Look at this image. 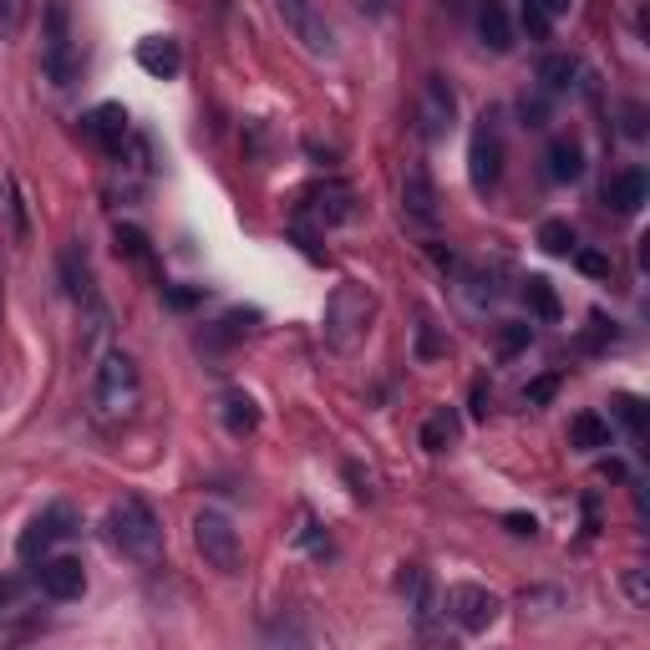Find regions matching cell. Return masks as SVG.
Returning <instances> with one entry per match:
<instances>
[{
    "mask_svg": "<svg viewBox=\"0 0 650 650\" xmlns=\"http://www.w3.org/2000/svg\"><path fill=\"white\" fill-rule=\"evenodd\" d=\"M77 529H82V518H77L72 504H47V508H41V514L21 529V539H16V555L37 565V559H47L57 544L72 539Z\"/></svg>",
    "mask_w": 650,
    "mask_h": 650,
    "instance_id": "cell-5",
    "label": "cell"
},
{
    "mask_svg": "<svg viewBox=\"0 0 650 650\" xmlns=\"http://www.w3.org/2000/svg\"><path fill=\"white\" fill-rule=\"evenodd\" d=\"M468 179L478 193H494L498 179H504V133H498V118L483 112L478 128H473V143H468Z\"/></svg>",
    "mask_w": 650,
    "mask_h": 650,
    "instance_id": "cell-7",
    "label": "cell"
},
{
    "mask_svg": "<svg viewBox=\"0 0 650 650\" xmlns=\"http://www.w3.org/2000/svg\"><path fill=\"white\" fill-rule=\"evenodd\" d=\"M539 244H544L549 254H559V260H569V254L579 250L575 230H569L565 219H544V224H539Z\"/></svg>",
    "mask_w": 650,
    "mask_h": 650,
    "instance_id": "cell-27",
    "label": "cell"
},
{
    "mask_svg": "<svg viewBox=\"0 0 650 650\" xmlns=\"http://www.w3.org/2000/svg\"><path fill=\"white\" fill-rule=\"evenodd\" d=\"M219 422H224L230 437H254L260 433V402L250 392H224L219 397Z\"/></svg>",
    "mask_w": 650,
    "mask_h": 650,
    "instance_id": "cell-17",
    "label": "cell"
},
{
    "mask_svg": "<svg viewBox=\"0 0 650 650\" xmlns=\"http://www.w3.org/2000/svg\"><path fill=\"white\" fill-rule=\"evenodd\" d=\"M280 21L295 31V41H301L305 51H315V57H331L336 51V31H331V21H325V11L315 6V0H275Z\"/></svg>",
    "mask_w": 650,
    "mask_h": 650,
    "instance_id": "cell-9",
    "label": "cell"
},
{
    "mask_svg": "<svg viewBox=\"0 0 650 650\" xmlns=\"http://www.w3.org/2000/svg\"><path fill=\"white\" fill-rule=\"evenodd\" d=\"M555 386H559V376H539V382L524 392V402H529V407H544V402L555 397Z\"/></svg>",
    "mask_w": 650,
    "mask_h": 650,
    "instance_id": "cell-33",
    "label": "cell"
},
{
    "mask_svg": "<svg viewBox=\"0 0 650 650\" xmlns=\"http://www.w3.org/2000/svg\"><path fill=\"white\" fill-rule=\"evenodd\" d=\"M443 341H437V331H433V325H422V336H417V356H422V362H433V356H443Z\"/></svg>",
    "mask_w": 650,
    "mask_h": 650,
    "instance_id": "cell-35",
    "label": "cell"
},
{
    "mask_svg": "<svg viewBox=\"0 0 650 650\" xmlns=\"http://www.w3.org/2000/svg\"><path fill=\"white\" fill-rule=\"evenodd\" d=\"M163 301H169L173 311H193V305L204 301V285H193V290H183V285H163Z\"/></svg>",
    "mask_w": 650,
    "mask_h": 650,
    "instance_id": "cell-32",
    "label": "cell"
},
{
    "mask_svg": "<svg viewBox=\"0 0 650 650\" xmlns=\"http://www.w3.org/2000/svg\"><path fill=\"white\" fill-rule=\"evenodd\" d=\"M544 163H549V179L555 183H579L585 179V148H579L575 138H555L549 153H544Z\"/></svg>",
    "mask_w": 650,
    "mask_h": 650,
    "instance_id": "cell-19",
    "label": "cell"
},
{
    "mask_svg": "<svg viewBox=\"0 0 650 650\" xmlns=\"http://www.w3.org/2000/svg\"><path fill=\"white\" fill-rule=\"evenodd\" d=\"M504 524H508V534H518V539H534V534H539V524H534L529 514H508Z\"/></svg>",
    "mask_w": 650,
    "mask_h": 650,
    "instance_id": "cell-37",
    "label": "cell"
},
{
    "mask_svg": "<svg viewBox=\"0 0 650 650\" xmlns=\"http://www.w3.org/2000/svg\"><path fill=\"white\" fill-rule=\"evenodd\" d=\"M615 407H620V417H626L630 433H640V427H646V412H640L636 397H615Z\"/></svg>",
    "mask_w": 650,
    "mask_h": 650,
    "instance_id": "cell-34",
    "label": "cell"
},
{
    "mask_svg": "<svg viewBox=\"0 0 650 650\" xmlns=\"http://www.w3.org/2000/svg\"><path fill=\"white\" fill-rule=\"evenodd\" d=\"M610 422L600 417V412H579L575 422H569V447H579V453H600V447H610Z\"/></svg>",
    "mask_w": 650,
    "mask_h": 650,
    "instance_id": "cell-21",
    "label": "cell"
},
{
    "mask_svg": "<svg viewBox=\"0 0 650 650\" xmlns=\"http://www.w3.org/2000/svg\"><path fill=\"white\" fill-rule=\"evenodd\" d=\"M41 72L51 87H72L77 82V47H72V21L67 6L51 0L47 6V47H41Z\"/></svg>",
    "mask_w": 650,
    "mask_h": 650,
    "instance_id": "cell-6",
    "label": "cell"
},
{
    "mask_svg": "<svg viewBox=\"0 0 650 650\" xmlns=\"http://www.w3.org/2000/svg\"><path fill=\"white\" fill-rule=\"evenodd\" d=\"M575 265L595 280H610V254H600V250H575Z\"/></svg>",
    "mask_w": 650,
    "mask_h": 650,
    "instance_id": "cell-31",
    "label": "cell"
},
{
    "mask_svg": "<svg viewBox=\"0 0 650 650\" xmlns=\"http://www.w3.org/2000/svg\"><path fill=\"white\" fill-rule=\"evenodd\" d=\"M193 549L204 555L209 569L219 575H244V544H240V529L230 524V514H219V508H204V514L193 518Z\"/></svg>",
    "mask_w": 650,
    "mask_h": 650,
    "instance_id": "cell-4",
    "label": "cell"
},
{
    "mask_svg": "<svg viewBox=\"0 0 650 650\" xmlns=\"http://www.w3.org/2000/svg\"><path fill=\"white\" fill-rule=\"evenodd\" d=\"M478 37L488 51H514V21L504 0H478Z\"/></svg>",
    "mask_w": 650,
    "mask_h": 650,
    "instance_id": "cell-18",
    "label": "cell"
},
{
    "mask_svg": "<svg viewBox=\"0 0 650 650\" xmlns=\"http://www.w3.org/2000/svg\"><path fill=\"white\" fill-rule=\"evenodd\" d=\"M524 305H529V315H539L544 325H555L559 315H565V301H559V290L549 285L544 275H529V280H524Z\"/></svg>",
    "mask_w": 650,
    "mask_h": 650,
    "instance_id": "cell-22",
    "label": "cell"
},
{
    "mask_svg": "<svg viewBox=\"0 0 650 650\" xmlns=\"http://www.w3.org/2000/svg\"><path fill=\"white\" fill-rule=\"evenodd\" d=\"M133 57L148 77H158V82H173V77L183 72V41L179 37H148V41H138Z\"/></svg>",
    "mask_w": 650,
    "mask_h": 650,
    "instance_id": "cell-15",
    "label": "cell"
},
{
    "mask_svg": "<svg viewBox=\"0 0 650 650\" xmlns=\"http://www.w3.org/2000/svg\"><path fill=\"white\" fill-rule=\"evenodd\" d=\"M6 219H11L16 240H31V214H26V193H21V179H16V173H6Z\"/></svg>",
    "mask_w": 650,
    "mask_h": 650,
    "instance_id": "cell-26",
    "label": "cell"
},
{
    "mask_svg": "<svg viewBox=\"0 0 650 650\" xmlns=\"http://www.w3.org/2000/svg\"><path fill=\"white\" fill-rule=\"evenodd\" d=\"M402 214H407L412 224H422V230H433L437 214H443V209H437V183L422 163H407V173H402Z\"/></svg>",
    "mask_w": 650,
    "mask_h": 650,
    "instance_id": "cell-12",
    "label": "cell"
},
{
    "mask_svg": "<svg viewBox=\"0 0 650 650\" xmlns=\"http://www.w3.org/2000/svg\"><path fill=\"white\" fill-rule=\"evenodd\" d=\"M372 315H376V295L362 285V280H341L331 290V301H325V321H321V336L331 351L351 356V351L366 341L372 331Z\"/></svg>",
    "mask_w": 650,
    "mask_h": 650,
    "instance_id": "cell-1",
    "label": "cell"
},
{
    "mask_svg": "<svg viewBox=\"0 0 650 650\" xmlns=\"http://www.w3.org/2000/svg\"><path fill=\"white\" fill-rule=\"evenodd\" d=\"M82 133L92 138L102 153H122V143H128V108H122V102H102V108H92L82 118Z\"/></svg>",
    "mask_w": 650,
    "mask_h": 650,
    "instance_id": "cell-13",
    "label": "cell"
},
{
    "mask_svg": "<svg viewBox=\"0 0 650 650\" xmlns=\"http://www.w3.org/2000/svg\"><path fill=\"white\" fill-rule=\"evenodd\" d=\"M417 122L427 143H443L453 128H458V92L447 77H427L422 82V102H417Z\"/></svg>",
    "mask_w": 650,
    "mask_h": 650,
    "instance_id": "cell-10",
    "label": "cell"
},
{
    "mask_svg": "<svg viewBox=\"0 0 650 650\" xmlns=\"http://www.w3.org/2000/svg\"><path fill=\"white\" fill-rule=\"evenodd\" d=\"M447 620L463 630V636H483V630L494 626L498 615H504V600L494 590H483V585H453L443 600Z\"/></svg>",
    "mask_w": 650,
    "mask_h": 650,
    "instance_id": "cell-8",
    "label": "cell"
},
{
    "mask_svg": "<svg viewBox=\"0 0 650 650\" xmlns=\"http://www.w3.org/2000/svg\"><path fill=\"white\" fill-rule=\"evenodd\" d=\"M488 402H494L488 382H473V417H488Z\"/></svg>",
    "mask_w": 650,
    "mask_h": 650,
    "instance_id": "cell-39",
    "label": "cell"
},
{
    "mask_svg": "<svg viewBox=\"0 0 650 650\" xmlns=\"http://www.w3.org/2000/svg\"><path fill=\"white\" fill-rule=\"evenodd\" d=\"M31 21V0H0V41H16Z\"/></svg>",
    "mask_w": 650,
    "mask_h": 650,
    "instance_id": "cell-29",
    "label": "cell"
},
{
    "mask_svg": "<svg viewBox=\"0 0 650 650\" xmlns=\"http://www.w3.org/2000/svg\"><path fill=\"white\" fill-rule=\"evenodd\" d=\"M295 219H315L321 230L346 224V219H351V189H346V183H325V189L305 193V204L295 209Z\"/></svg>",
    "mask_w": 650,
    "mask_h": 650,
    "instance_id": "cell-14",
    "label": "cell"
},
{
    "mask_svg": "<svg viewBox=\"0 0 650 650\" xmlns=\"http://www.w3.org/2000/svg\"><path fill=\"white\" fill-rule=\"evenodd\" d=\"M37 590L47 595V600H82L87 595V569H82V559H72V555H47L41 559V569H37Z\"/></svg>",
    "mask_w": 650,
    "mask_h": 650,
    "instance_id": "cell-11",
    "label": "cell"
},
{
    "mask_svg": "<svg viewBox=\"0 0 650 650\" xmlns=\"http://www.w3.org/2000/svg\"><path fill=\"white\" fill-rule=\"evenodd\" d=\"M254 321H260V315H254V311H230V315H224V321H214V325H209V331H204V336H199V346H209V351H219V346H234V341H240V336H250V331H254Z\"/></svg>",
    "mask_w": 650,
    "mask_h": 650,
    "instance_id": "cell-23",
    "label": "cell"
},
{
    "mask_svg": "<svg viewBox=\"0 0 650 650\" xmlns=\"http://www.w3.org/2000/svg\"><path fill=\"white\" fill-rule=\"evenodd\" d=\"M534 6H539L544 21H555V16H565V11H569V0H534Z\"/></svg>",
    "mask_w": 650,
    "mask_h": 650,
    "instance_id": "cell-40",
    "label": "cell"
},
{
    "mask_svg": "<svg viewBox=\"0 0 650 650\" xmlns=\"http://www.w3.org/2000/svg\"><path fill=\"white\" fill-rule=\"evenodd\" d=\"M646 193H650L646 173H640V169H626V173H615V179L605 183V204H610V214L630 219V214H640V204H646Z\"/></svg>",
    "mask_w": 650,
    "mask_h": 650,
    "instance_id": "cell-16",
    "label": "cell"
},
{
    "mask_svg": "<svg viewBox=\"0 0 650 650\" xmlns=\"http://www.w3.org/2000/svg\"><path fill=\"white\" fill-rule=\"evenodd\" d=\"M458 437V412L453 407H437L433 417H427V427H422V447L427 453H447V443Z\"/></svg>",
    "mask_w": 650,
    "mask_h": 650,
    "instance_id": "cell-25",
    "label": "cell"
},
{
    "mask_svg": "<svg viewBox=\"0 0 650 650\" xmlns=\"http://www.w3.org/2000/svg\"><path fill=\"white\" fill-rule=\"evenodd\" d=\"M61 285H67V295H72L77 305L97 301V285H92V265H87L82 244H72V250L61 254Z\"/></svg>",
    "mask_w": 650,
    "mask_h": 650,
    "instance_id": "cell-20",
    "label": "cell"
},
{
    "mask_svg": "<svg viewBox=\"0 0 650 650\" xmlns=\"http://www.w3.org/2000/svg\"><path fill=\"white\" fill-rule=\"evenodd\" d=\"M112 240H118V254H128L133 265H148V260H153V244H148V234L138 230V224H118Z\"/></svg>",
    "mask_w": 650,
    "mask_h": 650,
    "instance_id": "cell-28",
    "label": "cell"
},
{
    "mask_svg": "<svg viewBox=\"0 0 650 650\" xmlns=\"http://www.w3.org/2000/svg\"><path fill=\"white\" fill-rule=\"evenodd\" d=\"M539 82H544V92H569L579 82V61L569 51H549L539 61Z\"/></svg>",
    "mask_w": 650,
    "mask_h": 650,
    "instance_id": "cell-24",
    "label": "cell"
},
{
    "mask_svg": "<svg viewBox=\"0 0 650 650\" xmlns=\"http://www.w3.org/2000/svg\"><path fill=\"white\" fill-rule=\"evenodd\" d=\"M626 590H630V600H636V605L650 600V595H646V569H630V575H626Z\"/></svg>",
    "mask_w": 650,
    "mask_h": 650,
    "instance_id": "cell-38",
    "label": "cell"
},
{
    "mask_svg": "<svg viewBox=\"0 0 650 650\" xmlns=\"http://www.w3.org/2000/svg\"><path fill=\"white\" fill-rule=\"evenodd\" d=\"M529 341H534V331L524 321H514V325H504V331H498V351H504V356H518Z\"/></svg>",
    "mask_w": 650,
    "mask_h": 650,
    "instance_id": "cell-30",
    "label": "cell"
},
{
    "mask_svg": "<svg viewBox=\"0 0 650 650\" xmlns=\"http://www.w3.org/2000/svg\"><path fill=\"white\" fill-rule=\"evenodd\" d=\"M143 397V376H138V362L128 351H108L102 366H97V382H92V402L102 417H128Z\"/></svg>",
    "mask_w": 650,
    "mask_h": 650,
    "instance_id": "cell-3",
    "label": "cell"
},
{
    "mask_svg": "<svg viewBox=\"0 0 650 650\" xmlns=\"http://www.w3.org/2000/svg\"><path fill=\"white\" fill-rule=\"evenodd\" d=\"M16 600H21V579L6 575V579H0V620H6V615L16 610Z\"/></svg>",
    "mask_w": 650,
    "mask_h": 650,
    "instance_id": "cell-36",
    "label": "cell"
},
{
    "mask_svg": "<svg viewBox=\"0 0 650 650\" xmlns=\"http://www.w3.org/2000/svg\"><path fill=\"white\" fill-rule=\"evenodd\" d=\"M102 529H108V544L122 559L153 565V559L163 555V524H158V514L143 498H118V504L108 508V524H102Z\"/></svg>",
    "mask_w": 650,
    "mask_h": 650,
    "instance_id": "cell-2",
    "label": "cell"
}]
</instances>
